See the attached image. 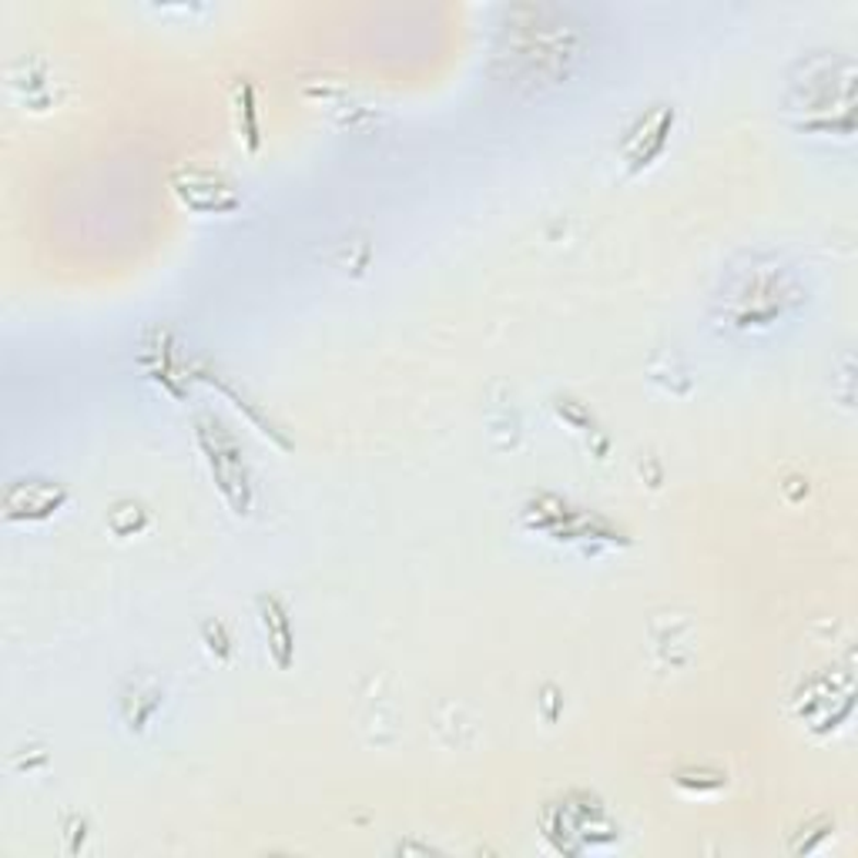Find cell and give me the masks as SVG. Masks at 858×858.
<instances>
[{"label":"cell","instance_id":"cell-1","mask_svg":"<svg viewBox=\"0 0 858 858\" xmlns=\"http://www.w3.org/2000/svg\"><path fill=\"white\" fill-rule=\"evenodd\" d=\"M175 192L198 211H201V201H205L201 195H208V211H229V208L239 205V198L232 195V188L222 178H215L211 172H198V169H188L185 182L175 178Z\"/></svg>","mask_w":858,"mask_h":858},{"label":"cell","instance_id":"cell-2","mask_svg":"<svg viewBox=\"0 0 858 858\" xmlns=\"http://www.w3.org/2000/svg\"><path fill=\"white\" fill-rule=\"evenodd\" d=\"M262 607H265V630H268V640H273L276 661H279V668H286L289 658H292V630H289V617H286V611L279 607V601H262Z\"/></svg>","mask_w":858,"mask_h":858}]
</instances>
